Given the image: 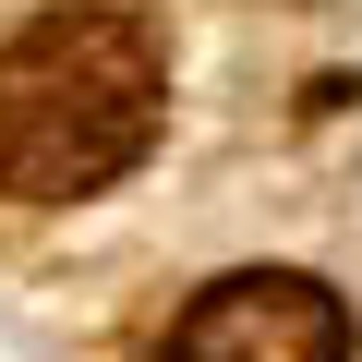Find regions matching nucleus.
Here are the masks:
<instances>
[{
  "label": "nucleus",
  "instance_id": "obj_1",
  "mask_svg": "<svg viewBox=\"0 0 362 362\" xmlns=\"http://www.w3.org/2000/svg\"><path fill=\"white\" fill-rule=\"evenodd\" d=\"M169 61L133 13H37L0 49V194L73 206L157 145Z\"/></svg>",
  "mask_w": 362,
  "mask_h": 362
},
{
  "label": "nucleus",
  "instance_id": "obj_2",
  "mask_svg": "<svg viewBox=\"0 0 362 362\" xmlns=\"http://www.w3.org/2000/svg\"><path fill=\"white\" fill-rule=\"evenodd\" d=\"M169 362H350V302L302 266H242L194 290V314L169 326Z\"/></svg>",
  "mask_w": 362,
  "mask_h": 362
}]
</instances>
